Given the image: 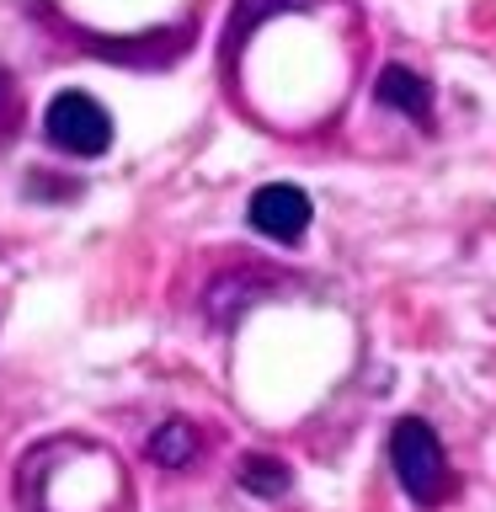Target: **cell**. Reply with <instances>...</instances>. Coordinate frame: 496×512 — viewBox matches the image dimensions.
I'll list each match as a JSON object with an SVG mask.
<instances>
[{
  "instance_id": "1",
  "label": "cell",
  "mask_w": 496,
  "mask_h": 512,
  "mask_svg": "<svg viewBox=\"0 0 496 512\" xmlns=\"http://www.w3.org/2000/svg\"><path fill=\"white\" fill-rule=\"evenodd\" d=\"M390 464H395L400 491H406L416 507H438L454 496V470H448L443 438L422 422V416H400L390 427Z\"/></svg>"
},
{
  "instance_id": "2",
  "label": "cell",
  "mask_w": 496,
  "mask_h": 512,
  "mask_svg": "<svg viewBox=\"0 0 496 512\" xmlns=\"http://www.w3.org/2000/svg\"><path fill=\"white\" fill-rule=\"evenodd\" d=\"M43 134H48V144H59L64 155L91 160V155H102L112 144V118H107V107L96 102V96L59 91L54 102H48V112H43Z\"/></svg>"
},
{
  "instance_id": "3",
  "label": "cell",
  "mask_w": 496,
  "mask_h": 512,
  "mask_svg": "<svg viewBox=\"0 0 496 512\" xmlns=\"http://www.w3.org/2000/svg\"><path fill=\"white\" fill-rule=\"evenodd\" d=\"M251 224L267 240H278V246H294V240H304V230H310V198H304L294 182H267V187H256V198H251Z\"/></svg>"
},
{
  "instance_id": "4",
  "label": "cell",
  "mask_w": 496,
  "mask_h": 512,
  "mask_svg": "<svg viewBox=\"0 0 496 512\" xmlns=\"http://www.w3.org/2000/svg\"><path fill=\"white\" fill-rule=\"evenodd\" d=\"M374 96H379L384 107L406 112L411 123H432V86L416 70H406V64H384Z\"/></svg>"
},
{
  "instance_id": "5",
  "label": "cell",
  "mask_w": 496,
  "mask_h": 512,
  "mask_svg": "<svg viewBox=\"0 0 496 512\" xmlns=\"http://www.w3.org/2000/svg\"><path fill=\"white\" fill-rule=\"evenodd\" d=\"M198 448H203L198 427L182 422V416H171V422H160V427H155L150 459H155V464H166V470H187V464L198 459Z\"/></svg>"
},
{
  "instance_id": "6",
  "label": "cell",
  "mask_w": 496,
  "mask_h": 512,
  "mask_svg": "<svg viewBox=\"0 0 496 512\" xmlns=\"http://www.w3.org/2000/svg\"><path fill=\"white\" fill-rule=\"evenodd\" d=\"M288 480H294V475H288V464L272 459V454H246V459H240V486H246L251 496H267V502H272V496L288 491Z\"/></svg>"
},
{
  "instance_id": "7",
  "label": "cell",
  "mask_w": 496,
  "mask_h": 512,
  "mask_svg": "<svg viewBox=\"0 0 496 512\" xmlns=\"http://www.w3.org/2000/svg\"><path fill=\"white\" fill-rule=\"evenodd\" d=\"M16 123H22V96H16V86L0 75V139H6Z\"/></svg>"
}]
</instances>
